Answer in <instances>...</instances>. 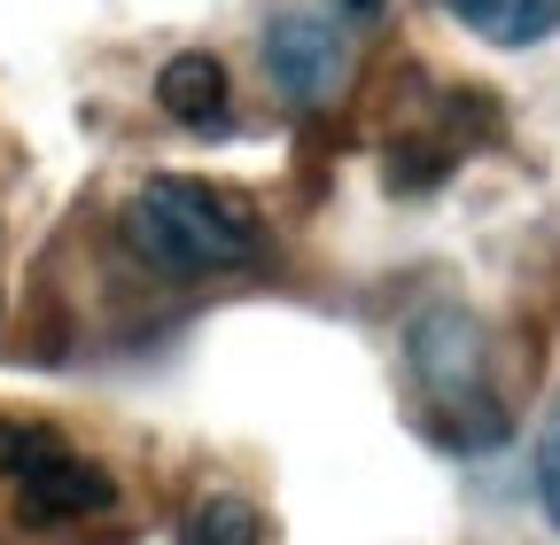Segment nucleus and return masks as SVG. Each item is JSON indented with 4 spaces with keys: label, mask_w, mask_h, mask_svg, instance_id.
<instances>
[{
    "label": "nucleus",
    "mask_w": 560,
    "mask_h": 545,
    "mask_svg": "<svg viewBox=\"0 0 560 545\" xmlns=\"http://www.w3.org/2000/svg\"><path fill=\"white\" fill-rule=\"evenodd\" d=\"M62 444H55V429H39V421H0V475L9 484H24L32 467H47Z\"/></svg>",
    "instance_id": "obj_8"
},
{
    "label": "nucleus",
    "mask_w": 560,
    "mask_h": 545,
    "mask_svg": "<svg viewBox=\"0 0 560 545\" xmlns=\"http://www.w3.org/2000/svg\"><path fill=\"white\" fill-rule=\"evenodd\" d=\"M412 382H420L444 437H459V444H499L506 437V405L490 390V344L467 312H429L412 327Z\"/></svg>",
    "instance_id": "obj_2"
},
{
    "label": "nucleus",
    "mask_w": 560,
    "mask_h": 545,
    "mask_svg": "<svg viewBox=\"0 0 560 545\" xmlns=\"http://www.w3.org/2000/svg\"><path fill=\"white\" fill-rule=\"evenodd\" d=\"M16 491H24V522H79V514H109L117 507V484L94 460H70V452L32 467Z\"/></svg>",
    "instance_id": "obj_4"
},
{
    "label": "nucleus",
    "mask_w": 560,
    "mask_h": 545,
    "mask_svg": "<svg viewBox=\"0 0 560 545\" xmlns=\"http://www.w3.org/2000/svg\"><path fill=\"white\" fill-rule=\"evenodd\" d=\"M187 545H265V514L234 491H210L195 514H187Z\"/></svg>",
    "instance_id": "obj_7"
},
{
    "label": "nucleus",
    "mask_w": 560,
    "mask_h": 545,
    "mask_svg": "<svg viewBox=\"0 0 560 545\" xmlns=\"http://www.w3.org/2000/svg\"><path fill=\"white\" fill-rule=\"evenodd\" d=\"M537 491H545V514H552V530H560V421H552V437H545V452H537Z\"/></svg>",
    "instance_id": "obj_9"
},
{
    "label": "nucleus",
    "mask_w": 560,
    "mask_h": 545,
    "mask_svg": "<svg viewBox=\"0 0 560 545\" xmlns=\"http://www.w3.org/2000/svg\"><path fill=\"white\" fill-rule=\"evenodd\" d=\"M125 242L156 272H234L257 257L265 227L242 195L210 179H149L125 202Z\"/></svg>",
    "instance_id": "obj_1"
},
{
    "label": "nucleus",
    "mask_w": 560,
    "mask_h": 545,
    "mask_svg": "<svg viewBox=\"0 0 560 545\" xmlns=\"http://www.w3.org/2000/svg\"><path fill=\"white\" fill-rule=\"evenodd\" d=\"M265 62H272V79L289 86L296 102H327L335 86H342V32L327 24V16H280L272 32H265Z\"/></svg>",
    "instance_id": "obj_3"
},
{
    "label": "nucleus",
    "mask_w": 560,
    "mask_h": 545,
    "mask_svg": "<svg viewBox=\"0 0 560 545\" xmlns=\"http://www.w3.org/2000/svg\"><path fill=\"white\" fill-rule=\"evenodd\" d=\"M156 102H164L179 125H219V109H226V71H219L210 55H172L164 79H156Z\"/></svg>",
    "instance_id": "obj_5"
},
{
    "label": "nucleus",
    "mask_w": 560,
    "mask_h": 545,
    "mask_svg": "<svg viewBox=\"0 0 560 545\" xmlns=\"http://www.w3.org/2000/svg\"><path fill=\"white\" fill-rule=\"evenodd\" d=\"M444 9H452L467 32L499 39V47H529V39H545V32L560 24V0H444Z\"/></svg>",
    "instance_id": "obj_6"
}]
</instances>
